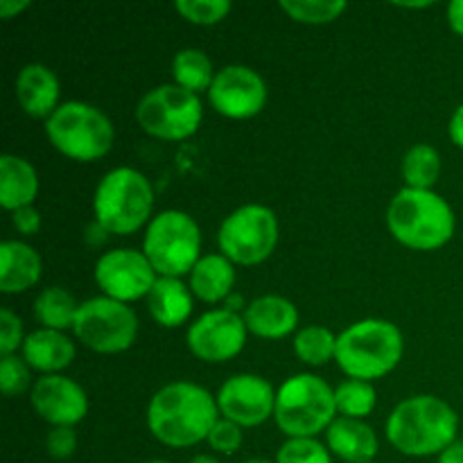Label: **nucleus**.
<instances>
[{
  "label": "nucleus",
  "mask_w": 463,
  "mask_h": 463,
  "mask_svg": "<svg viewBox=\"0 0 463 463\" xmlns=\"http://www.w3.org/2000/svg\"><path fill=\"white\" fill-rule=\"evenodd\" d=\"M220 419L217 398L190 380L167 383L149 398L145 423L161 446L193 448L203 443Z\"/></svg>",
  "instance_id": "f257e3e1"
},
{
  "label": "nucleus",
  "mask_w": 463,
  "mask_h": 463,
  "mask_svg": "<svg viewBox=\"0 0 463 463\" xmlns=\"http://www.w3.org/2000/svg\"><path fill=\"white\" fill-rule=\"evenodd\" d=\"M384 434L401 455L414 459L439 457L457 441L459 416L443 398L419 393L393 407L384 423Z\"/></svg>",
  "instance_id": "f03ea898"
},
{
  "label": "nucleus",
  "mask_w": 463,
  "mask_h": 463,
  "mask_svg": "<svg viewBox=\"0 0 463 463\" xmlns=\"http://www.w3.org/2000/svg\"><path fill=\"white\" fill-rule=\"evenodd\" d=\"M389 235L411 251H439L455 238L457 217L437 190L401 188L387 206Z\"/></svg>",
  "instance_id": "7ed1b4c3"
},
{
  "label": "nucleus",
  "mask_w": 463,
  "mask_h": 463,
  "mask_svg": "<svg viewBox=\"0 0 463 463\" xmlns=\"http://www.w3.org/2000/svg\"><path fill=\"white\" fill-rule=\"evenodd\" d=\"M405 355V337L393 321L369 319L355 321L337 335L339 366L346 378L378 383L398 369Z\"/></svg>",
  "instance_id": "20e7f679"
},
{
  "label": "nucleus",
  "mask_w": 463,
  "mask_h": 463,
  "mask_svg": "<svg viewBox=\"0 0 463 463\" xmlns=\"http://www.w3.org/2000/svg\"><path fill=\"white\" fill-rule=\"evenodd\" d=\"M154 185L136 167H113L93 193V222L109 235H134L154 217Z\"/></svg>",
  "instance_id": "39448f33"
},
{
  "label": "nucleus",
  "mask_w": 463,
  "mask_h": 463,
  "mask_svg": "<svg viewBox=\"0 0 463 463\" xmlns=\"http://www.w3.org/2000/svg\"><path fill=\"white\" fill-rule=\"evenodd\" d=\"M335 419V389L321 375H289L276 389L274 423L285 439H319Z\"/></svg>",
  "instance_id": "423d86ee"
},
{
  "label": "nucleus",
  "mask_w": 463,
  "mask_h": 463,
  "mask_svg": "<svg viewBox=\"0 0 463 463\" xmlns=\"http://www.w3.org/2000/svg\"><path fill=\"white\" fill-rule=\"evenodd\" d=\"M45 138L61 156L93 163L107 156L116 140L111 118L84 99H68L43 122Z\"/></svg>",
  "instance_id": "0eeeda50"
},
{
  "label": "nucleus",
  "mask_w": 463,
  "mask_h": 463,
  "mask_svg": "<svg viewBox=\"0 0 463 463\" xmlns=\"http://www.w3.org/2000/svg\"><path fill=\"white\" fill-rule=\"evenodd\" d=\"M143 253L158 276H188L203 256L202 229L197 220L179 208L156 213L145 229Z\"/></svg>",
  "instance_id": "6e6552de"
},
{
  "label": "nucleus",
  "mask_w": 463,
  "mask_h": 463,
  "mask_svg": "<svg viewBox=\"0 0 463 463\" xmlns=\"http://www.w3.org/2000/svg\"><path fill=\"white\" fill-rule=\"evenodd\" d=\"M280 240L276 213L262 203H244L222 220L217 247L235 267H256L274 256Z\"/></svg>",
  "instance_id": "1a4fd4ad"
},
{
  "label": "nucleus",
  "mask_w": 463,
  "mask_h": 463,
  "mask_svg": "<svg viewBox=\"0 0 463 463\" xmlns=\"http://www.w3.org/2000/svg\"><path fill=\"white\" fill-rule=\"evenodd\" d=\"M136 122L147 136L165 143L193 138L203 122L199 95L176 84H158L136 104Z\"/></svg>",
  "instance_id": "9d476101"
},
{
  "label": "nucleus",
  "mask_w": 463,
  "mask_h": 463,
  "mask_svg": "<svg viewBox=\"0 0 463 463\" xmlns=\"http://www.w3.org/2000/svg\"><path fill=\"white\" fill-rule=\"evenodd\" d=\"M138 315L131 306L109 297H93L80 303L72 335L98 355H120L138 339Z\"/></svg>",
  "instance_id": "9b49d317"
},
{
  "label": "nucleus",
  "mask_w": 463,
  "mask_h": 463,
  "mask_svg": "<svg viewBox=\"0 0 463 463\" xmlns=\"http://www.w3.org/2000/svg\"><path fill=\"white\" fill-rule=\"evenodd\" d=\"M93 279L102 297L131 306V303L147 298L158 274L154 271L143 249L118 247L109 249L98 258Z\"/></svg>",
  "instance_id": "f8f14e48"
},
{
  "label": "nucleus",
  "mask_w": 463,
  "mask_h": 463,
  "mask_svg": "<svg viewBox=\"0 0 463 463\" xmlns=\"http://www.w3.org/2000/svg\"><path fill=\"white\" fill-rule=\"evenodd\" d=\"M249 339L247 324L240 312L213 307L190 321L185 330V346L206 364H224L244 351Z\"/></svg>",
  "instance_id": "ddd939ff"
},
{
  "label": "nucleus",
  "mask_w": 463,
  "mask_h": 463,
  "mask_svg": "<svg viewBox=\"0 0 463 463\" xmlns=\"http://www.w3.org/2000/svg\"><path fill=\"white\" fill-rule=\"evenodd\" d=\"M206 98L213 111L226 120H251L267 107L269 89L256 68L229 63L217 71Z\"/></svg>",
  "instance_id": "4468645a"
},
{
  "label": "nucleus",
  "mask_w": 463,
  "mask_h": 463,
  "mask_svg": "<svg viewBox=\"0 0 463 463\" xmlns=\"http://www.w3.org/2000/svg\"><path fill=\"white\" fill-rule=\"evenodd\" d=\"M217 407L222 419L242 430L260 428L274 419L276 389L258 373H235L222 383L217 392Z\"/></svg>",
  "instance_id": "2eb2a0df"
},
{
  "label": "nucleus",
  "mask_w": 463,
  "mask_h": 463,
  "mask_svg": "<svg viewBox=\"0 0 463 463\" xmlns=\"http://www.w3.org/2000/svg\"><path fill=\"white\" fill-rule=\"evenodd\" d=\"M30 405L50 428H75L90 410L84 387L63 373L39 375L30 392Z\"/></svg>",
  "instance_id": "dca6fc26"
},
{
  "label": "nucleus",
  "mask_w": 463,
  "mask_h": 463,
  "mask_svg": "<svg viewBox=\"0 0 463 463\" xmlns=\"http://www.w3.org/2000/svg\"><path fill=\"white\" fill-rule=\"evenodd\" d=\"M18 107L34 120H48L61 107V81L57 72L39 61L25 63L14 81Z\"/></svg>",
  "instance_id": "f3484780"
},
{
  "label": "nucleus",
  "mask_w": 463,
  "mask_h": 463,
  "mask_svg": "<svg viewBox=\"0 0 463 463\" xmlns=\"http://www.w3.org/2000/svg\"><path fill=\"white\" fill-rule=\"evenodd\" d=\"M242 319L247 324L249 335L279 342L289 335H297L298 307L280 294H262V297L249 301L242 312Z\"/></svg>",
  "instance_id": "a211bd4d"
},
{
  "label": "nucleus",
  "mask_w": 463,
  "mask_h": 463,
  "mask_svg": "<svg viewBox=\"0 0 463 463\" xmlns=\"http://www.w3.org/2000/svg\"><path fill=\"white\" fill-rule=\"evenodd\" d=\"M18 355L27 362L34 373L59 375L75 362L77 346L66 333L48 328H36L27 333Z\"/></svg>",
  "instance_id": "6ab92c4d"
},
{
  "label": "nucleus",
  "mask_w": 463,
  "mask_h": 463,
  "mask_svg": "<svg viewBox=\"0 0 463 463\" xmlns=\"http://www.w3.org/2000/svg\"><path fill=\"white\" fill-rule=\"evenodd\" d=\"M326 446L330 455L346 463H373L380 452L375 430L366 420L337 416L326 430Z\"/></svg>",
  "instance_id": "aec40b11"
},
{
  "label": "nucleus",
  "mask_w": 463,
  "mask_h": 463,
  "mask_svg": "<svg viewBox=\"0 0 463 463\" xmlns=\"http://www.w3.org/2000/svg\"><path fill=\"white\" fill-rule=\"evenodd\" d=\"M194 294L190 292L188 283L184 279H170V276H158L152 292L145 298L149 317L156 326L167 330L181 328L190 321L194 310Z\"/></svg>",
  "instance_id": "412c9836"
},
{
  "label": "nucleus",
  "mask_w": 463,
  "mask_h": 463,
  "mask_svg": "<svg viewBox=\"0 0 463 463\" xmlns=\"http://www.w3.org/2000/svg\"><path fill=\"white\" fill-rule=\"evenodd\" d=\"M43 276L41 253L25 240H5L0 244V292L25 294Z\"/></svg>",
  "instance_id": "4be33fe9"
},
{
  "label": "nucleus",
  "mask_w": 463,
  "mask_h": 463,
  "mask_svg": "<svg viewBox=\"0 0 463 463\" xmlns=\"http://www.w3.org/2000/svg\"><path fill=\"white\" fill-rule=\"evenodd\" d=\"M235 265L222 253H203L188 274V288L194 298L206 306H224L226 298L235 292Z\"/></svg>",
  "instance_id": "5701e85b"
},
{
  "label": "nucleus",
  "mask_w": 463,
  "mask_h": 463,
  "mask_svg": "<svg viewBox=\"0 0 463 463\" xmlns=\"http://www.w3.org/2000/svg\"><path fill=\"white\" fill-rule=\"evenodd\" d=\"M39 172L27 158L18 154L0 156V206L7 213L34 206L39 194Z\"/></svg>",
  "instance_id": "b1692460"
},
{
  "label": "nucleus",
  "mask_w": 463,
  "mask_h": 463,
  "mask_svg": "<svg viewBox=\"0 0 463 463\" xmlns=\"http://www.w3.org/2000/svg\"><path fill=\"white\" fill-rule=\"evenodd\" d=\"M77 310H80V301L66 288H59V285L41 289L32 303V315L39 321V328L59 330V333L72 330Z\"/></svg>",
  "instance_id": "393cba45"
},
{
  "label": "nucleus",
  "mask_w": 463,
  "mask_h": 463,
  "mask_svg": "<svg viewBox=\"0 0 463 463\" xmlns=\"http://www.w3.org/2000/svg\"><path fill=\"white\" fill-rule=\"evenodd\" d=\"M217 71L211 57L199 48H184L172 59V84L194 95L208 93Z\"/></svg>",
  "instance_id": "a878e982"
},
{
  "label": "nucleus",
  "mask_w": 463,
  "mask_h": 463,
  "mask_svg": "<svg viewBox=\"0 0 463 463\" xmlns=\"http://www.w3.org/2000/svg\"><path fill=\"white\" fill-rule=\"evenodd\" d=\"M292 348L298 362L312 366V369H319L337 357V335L319 324L303 326L294 335Z\"/></svg>",
  "instance_id": "bb28decb"
},
{
  "label": "nucleus",
  "mask_w": 463,
  "mask_h": 463,
  "mask_svg": "<svg viewBox=\"0 0 463 463\" xmlns=\"http://www.w3.org/2000/svg\"><path fill=\"white\" fill-rule=\"evenodd\" d=\"M401 176L405 188L434 190L441 176V154L428 143L411 145L401 163Z\"/></svg>",
  "instance_id": "cd10ccee"
},
{
  "label": "nucleus",
  "mask_w": 463,
  "mask_h": 463,
  "mask_svg": "<svg viewBox=\"0 0 463 463\" xmlns=\"http://www.w3.org/2000/svg\"><path fill=\"white\" fill-rule=\"evenodd\" d=\"M335 405H337V416L366 420V416L373 414L378 405L375 384L364 380H344L335 387Z\"/></svg>",
  "instance_id": "c85d7f7f"
},
{
  "label": "nucleus",
  "mask_w": 463,
  "mask_h": 463,
  "mask_svg": "<svg viewBox=\"0 0 463 463\" xmlns=\"http://www.w3.org/2000/svg\"><path fill=\"white\" fill-rule=\"evenodd\" d=\"M280 12L301 25H328L346 14L344 0H280Z\"/></svg>",
  "instance_id": "c756f323"
},
{
  "label": "nucleus",
  "mask_w": 463,
  "mask_h": 463,
  "mask_svg": "<svg viewBox=\"0 0 463 463\" xmlns=\"http://www.w3.org/2000/svg\"><path fill=\"white\" fill-rule=\"evenodd\" d=\"M233 5L229 0H176L175 12L190 25L211 27L224 21Z\"/></svg>",
  "instance_id": "7c9ffc66"
},
{
  "label": "nucleus",
  "mask_w": 463,
  "mask_h": 463,
  "mask_svg": "<svg viewBox=\"0 0 463 463\" xmlns=\"http://www.w3.org/2000/svg\"><path fill=\"white\" fill-rule=\"evenodd\" d=\"M328 446L319 439H285L276 452V463H333Z\"/></svg>",
  "instance_id": "2f4dec72"
},
{
  "label": "nucleus",
  "mask_w": 463,
  "mask_h": 463,
  "mask_svg": "<svg viewBox=\"0 0 463 463\" xmlns=\"http://www.w3.org/2000/svg\"><path fill=\"white\" fill-rule=\"evenodd\" d=\"M32 373L34 371L27 366V362L21 355L0 357V389L7 398H16L21 393L32 392V387H34Z\"/></svg>",
  "instance_id": "473e14b6"
},
{
  "label": "nucleus",
  "mask_w": 463,
  "mask_h": 463,
  "mask_svg": "<svg viewBox=\"0 0 463 463\" xmlns=\"http://www.w3.org/2000/svg\"><path fill=\"white\" fill-rule=\"evenodd\" d=\"M206 443L213 452H217V455L231 457V455H235L240 448H242L244 430L240 428V425L231 423V420L222 419L220 416V419H217V423L213 425Z\"/></svg>",
  "instance_id": "72a5a7b5"
},
{
  "label": "nucleus",
  "mask_w": 463,
  "mask_h": 463,
  "mask_svg": "<svg viewBox=\"0 0 463 463\" xmlns=\"http://www.w3.org/2000/svg\"><path fill=\"white\" fill-rule=\"evenodd\" d=\"M25 337L27 335L21 317L12 307H3L0 310V357L18 355Z\"/></svg>",
  "instance_id": "f704fd0d"
},
{
  "label": "nucleus",
  "mask_w": 463,
  "mask_h": 463,
  "mask_svg": "<svg viewBox=\"0 0 463 463\" xmlns=\"http://www.w3.org/2000/svg\"><path fill=\"white\" fill-rule=\"evenodd\" d=\"M45 452L50 459H71L77 452L75 428H50L48 437H45Z\"/></svg>",
  "instance_id": "c9c22d12"
},
{
  "label": "nucleus",
  "mask_w": 463,
  "mask_h": 463,
  "mask_svg": "<svg viewBox=\"0 0 463 463\" xmlns=\"http://www.w3.org/2000/svg\"><path fill=\"white\" fill-rule=\"evenodd\" d=\"M9 220H12V229L25 238H32L41 231V213L36 206L18 208V211L9 213Z\"/></svg>",
  "instance_id": "e433bc0d"
},
{
  "label": "nucleus",
  "mask_w": 463,
  "mask_h": 463,
  "mask_svg": "<svg viewBox=\"0 0 463 463\" xmlns=\"http://www.w3.org/2000/svg\"><path fill=\"white\" fill-rule=\"evenodd\" d=\"M30 7V0H0V18L3 21H12V18L23 16Z\"/></svg>",
  "instance_id": "4c0bfd02"
},
{
  "label": "nucleus",
  "mask_w": 463,
  "mask_h": 463,
  "mask_svg": "<svg viewBox=\"0 0 463 463\" xmlns=\"http://www.w3.org/2000/svg\"><path fill=\"white\" fill-rule=\"evenodd\" d=\"M446 18H448V25L455 34L463 36V0H452L446 9Z\"/></svg>",
  "instance_id": "58836bf2"
},
{
  "label": "nucleus",
  "mask_w": 463,
  "mask_h": 463,
  "mask_svg": "<svg viewBox=\"0 0 463 463\" xmlns=\"http://www.w3.org/2000/svg\"><path fill=\"white\" fill-rule=\"evenodd\" d=\"M448 134H450V140L457 145V147L463 149V104L455 109L450 118V125H448Z\"/></svg>",
  "instance_id": "ea45409f"
},
{
  "label": "nucleus",
  "mask_w": 463,
  "mask_h": 463,
  "mask_svg": "<svg viewBox=\"0 0 463 463\" xmlns=\"http://www.w3.org/2000/svg\"><path fill=\"white\" fill-rule=\"evenodd\" d=\"M437 463H463V441H455L437 457Z\"/></svg>",
  "instance_id": "a19ab883"
},
{
  "label": "nucleus",
  "mask_w": 463,
  "mask_h": 463,
  "mask_svg": "<svg viewBox=\"0 0 463 463\" xmlns=\"http://www.w3.org/2000/svg\"><path fill=\"white\" fill-rule=\"evenodd\" d=\"M396 7H402V9H428V7H432V3H430V0H423V3H396Z\"/></svg>",
  "instance_id": "79ce46f5"
},
{
  "label": "nucleus",
  "mask_w": 463,
  "mask_h": 463,
  "mask_svg": "<svg viewBox=\"0 0 463 463\" xmlns=\"http://www.w3.org/2000/svg\"><path fill=\"white\" fill-rule=\"evenodd\" d=\"M190 463H222L215 455H194Z\"/></svg>",
  "instance_id": "37998d69"
},
{
  "label": "nucleus",
  "mask_w": 463,
  "mask_h": 463,
  "mask_svg": "<svg viewBox=\"0 0 463 463\" xmlns=\"http://www.w3.org/2000/svg\"><path fill=\"white\" fill-rule=\"evenodd\" d=\"M240 463H276V461L262 459V457H253V459H244V461H240Z\"/></svg>",
  "instance_id": "c03bdc74"
},
{
  "label": "nucleus",
  "mask_w": 463,
  "mask_h": 463,
  "mask_svg": "<svg viewBox=\"0 0 463 463\" xmlns=\"http://www.w3.org/2000/svg\"><path fill=\"white\" fill-rule=\"evenodd\" d=\"M143 463H170V461H163V459H149V461H143Z\"/></svg>",
  "instance_id": "a18cd8bd"
},
{
  "label": "nucleus",
  "mask_w": 463,
  "mask_h": 463,
  "mask_svg": "<svg viewBox=\"0 0 463 463\" xmlns=\"http://www.w3.org/2000/svg\"><path fill=\"white\" fill-rule=\"evenodd\" d=\"M373 463H375V461H373Z\"/></svg>",
  "instance_id": "49530a36"
}]
</instances>
